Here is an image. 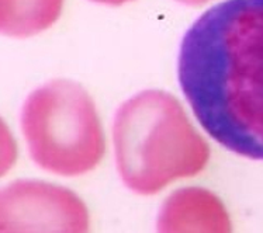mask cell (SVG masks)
Here are the masks:
<instances>
[{"label": "cell", "mask_w": 263, "mask_h": 233, "mask_svg": "<svg viewBox=\"0 0 263 233\" xmlns=\"http://www.w3.org/2000/svg\"><path fill=\"white\" fill-rule=\"evenodd\" d=\"M65 0H0V34L26 38L43 33L62 13Z\"/></svg>", "instance_id": "obj_6"}, {"label": "cell", "mask_w": 263, "mask_h": 233, "mask_svg": "<svg viewBox=\"0 0 263 233\" xmlns=\"http://www.w3.org/2000/svg\"><path fill=\"white\" fill-rule=\"evenodd\" d=\"M17 155L16 139L7 124L0 118V179L14 166Z\"/></svg>", "instance_id": "obj_7"}, {"label": "cell", "mask_w": 263, "mask_h": 233, "mask_svg": "<svg viewBox=\"0 0 263 233\" xmlns=\"http://www.w3.org/2000/svg\"><path fill=\"white\" fill-rule=\"evenodd\" d=\"M113 139L124 184L142 195L199 174L210 157L180 101L162 90L138 93L117 110Z\"/></svg>", "instance_id": "obj_2"}, {"label": "cell", "mask_w": 263, "mask_h": 233, "mask_svg": "<svg viewBox=\"0 0 263 233\" xmlns=\"http://www.w3.org/2000/svg\"><path fill=\"white\" fill-rule=\"evenodd\" d=\"M22 128L40 167L73 177L99 166L106 136L96 104L75 81L52 80L28 96Z\"/></svg>", "instance_id": "obj_3"}, {"label": "cell", "mask_w": 263, "mask_h": 233, "mask_svg": "<svg viewBox=\"0 0 263 233\" xmlns=\"http://www.w3.org/2000/svg\"><path fill=\"white\" fill-rule=\"evenodd\" d=\"M158 233H231L226 206L211 191L201 187H184L162 204Z\"/></svg>", "instance_id": "obj_5"}, {"label": "cell", "mask_w": 263, "mask_h": 233, "mask_svg": "<svg viewBox=\"0 0 263 233\" xmlns=\"http://www.w3.org/2000/svg\"><path fill=\"white\" fill-rule=\"evenodd\" d=\"M86 204L69 188L17 180L0 188V233H89Z\"/></svg>", "instance_id": "obj_4"}, {"label": "cell", "mask_w": 263, "mask_h": 233, "mask_svg": "<svg viewBox=\"0 0 263 233\" xmlns=\"http://www.w3.org/2000/svg\"><path fill=\"white\" fill-rule=\"evenodd\" d=\"M96 3H102V5H108V6H120L127 3V2H131V0H93Z\"/></svg>", "instance_id": "obj_8"}, {"label": "cell", "mask_w": 263, "mask_h": 233, "mask_svg": "<svg viewBox=\"0 0 263 233\" xmlns=\"http://www.w3.org/2000/svg\"><path fill=\"white\" fill-rule=\"evenodd\" d=\"M177 79L215 142L263 160V0H224L203 13L182 39Z\"/></svg>", "instance_id": "obj_1"}, {"label": "cell", "mask_w": 263, "mask_h": 233, "mask_svg": "<svg viewBox=\"0 0 263 233\" xmlns=\"http://www.w3.org/2000/svg\"><path fill=\"white\" fill-rule=\"evenodd\" d=\"M177 2H180L183 5H189V6H201L210 2V0H177Z\"/></svg>", "instance_id": "obj_9"}]
</instances>
